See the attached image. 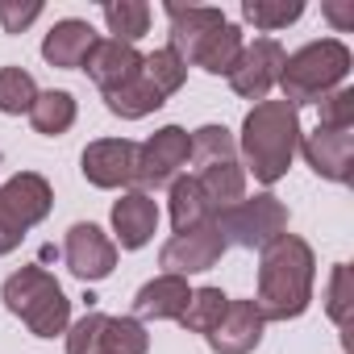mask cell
Instances as JSON below:
<instances>
[{
    "instance_id": "1",
    "label": "cell",
    "mask_w": 354,
    "mask_h": 354,
    "mask_svg": "<svg viewBox=\"0 0 354 354\" xmlns=\"http://www.w3.org/2000/svg\"><path fill=\"white\" fill-rule=\"evenodd\" d=\"M317 283V254L300 234H279L271 246L259 250V296L254 308L263 321H296L313 304Z\"/></svg>"
},
{
    "instance_id": "2",
    "label": "cell",
    "mask_w": 354,
    "mask_h": 354,
    "mask_svg": "<svg viewBox=\"0 0 354 354\" xmlns=\"http://www.w3.org/2000/svg\"><path fill=\"white\" fill-rule=\"evenodd\" d=\"M296 150H300V109H292L288 100H259L246 113L238 138V158L246 175L271 188L288 175Z\"/></svg>"
},
{
    "instance_id": "3",
    "label": "cell",
    "mask_w": 354,
    "mask_h": 354,
    "mask_svg": "<svg viewBox=\"0 0 354 354\" xmlns=\"http://www.w3.org/2000/svg\"><path fill=\"white\" fill-rule=\"evenodd\" d=\"M0 300H5V308L13 317L26 321V329L34 337H59L71 325V300H67L63 283L38 263L17 267L5 279V288H0Z\"/></svg>"
},
{
    "instance_id": "4",
    "label": "cell",
    "mask_w": 354,
    "mask_h": 354,
    "mask_svg": "<svg viewBox=\"0 0 354 354\" xmlns=\"http://www.w3.org/2000/svg\"><path fill=\"white\" fill-rule=\"evenodd\" d=\"M184 80H188V63L175 55L171 46H158V50L142 55V67H138L133 80H125V84L113 88V92H100V96H104V109H109L113 117H121V121H142V117L158 113L175 92H180Z\"/></svg>"
},
{
    "instance_id": "5",
    "label": "cell",
    "mask_w": 354,
    "mask_h": 354,
    "mask_svg": "<svg viewBox=\"0 0 354 354\" xmlns=\"http://www.w3.org/2000/svg\"><path fill=\"white\" fill-rule=\"evenodd\" d=\"M350 46L342 38H321V42H308L300 46L296 55L283 59V71H279V88H283V100L292 109L300 104H317L321 96L337 92L350 75Z\"/></svg>"
},
{
    "instance_id": "6",
    "label": "cell",
    "mask_w": 354,
    "mask_h": 354,
    "mask_svg": "<svg viewBox=\"0 0 354 354\" xmlns=\"http://www.w3.org/2000/svg\"><path fill=\"white\" fill-rule=\"evenodd\" d=\"M55 209V188L38 171H17L13 180L0 184V259L13 254L21 238L42 225Z\"/></svg>"
},
{
    "instance_id": "7",
    "label": "cell",
    "mask_w": 354,
    "mask_h": 354,
    "mask_svg": "<svg viewBox=\"0 0 354 354\" xmlns=\"http://www.w3.org/2000/svg\"><path fill=\"white\" fill-rule=\"evenodd\" d=\"M213 221H217L225 246L263 250V246H271L279 234H288V205H283L279 196H271V192H254V196H242L238 205L221 209Z\"/></svg>"
},
{
    "instance_id": "8",
    "label": "cell",
    "mask_w": 354,
    "mask_h": 354,
    "mask_svg": "<svg viewBox=\"0 0 354 354\" xmlns=\"http://www.w3.org/2000/svg\"><path fill=\"white\" fill-rule=\"evenodd\" d=\"M150 333L133 317H109V313H84L75 325H67V354H146Z\"/></svg>"
},
{
    "instance_id": "9",
    "label": "cell",
    "mask_w": 354,
    "mask_h": 354,
    "mask_svg": "<svg viewBox=\"0 0 354 354\" xmlns=\"http://www.w3.org/2000/svg\"><path fill=\"white\" fill-rule=\"evenodd\" d=\"M192 158V133L184 125H162L146 142H138V192L171 188Z\"/></svg>"
},
{
    "instance_id": "10",
    "label": "cell",
    "mask_w": 354,
    "mask_h": 354,
    "mask_svg": "<svg viewBox=\"0 0 354 354\" xmlns=\"http://www.w3.org/2000/svg\"><path fill=\"white\" fill-rule=\"evenodd\" d=\"M80 171L92 188H133L138 180V142L129 138H96L80 154Z\"/></svg>"
},
{
    "instance_id": "11",
    "label": "cell",
    "mask_w": 354,
    "mask_h": 354,
    "mask_svg": "<svg viewBox=\"0 0 354 354\" xmlns=\"http://www.w3.org/2000/svg\"><path fill=\"white\" fill-rule=\"evenodd\" d=\"M283 59H288V50L275 42V38H254V42H246L242 46V55H238V63H234V71L225 75L230 80V88L242 96V100H267V92L279 84V71H283Z\"/></svg>"
},
{
    "instance_id": "12",
    "label": "cell",
    "mask_w": 354,
    "mask_h": 354,
    "mask_svg": "<svg viewBox=\"0 0 354 354\" xmlns=\"http://www.w3.org/2000/svg\"><path fill=\"white\" fill-rule=\"evenodd\" d=\"M225 254V238L217 230V221L209 225H196V230H184L175 234L162 250H158V267L167 275H201V271H213Z\"/></svg>"
},
{
    "instance_id": "13",
    "label": "cell",
    "mask_w": 354,
    "mask_h": 354,
    "mask_svg": "<svg viewBox=\"0 0 354 354\" xmlns=\"http://www.w3.org/2000/svg\"><path fill=\"white\" fill-rule=\"evenodd\" d=\"M63 263L75 279L84 283H96V279H109L113 267H117V242L92 225V221H75L63 238Z\"/></svg>"
},
{
    "instance_id": "14",
    "label": "cell",
    "mask_w": 354,
    "mask_h": 354,
    "mask_svg": "<svg viewBox=\"0 0 354 354\" xmlns=\"http://www.w3.org/2000/svg\"><path fill=\"white\" fill-rule=\"evenodd\" d=\"M300 154L304 162L329 184H350L354 175V129H313L300 133Z\"/></svg>"
},
{
    "instance_id": "15",
    "label": "cell",
    "mask_w": 354,
    "mask_h": 354,
    "mask_svg": "<svg viewBox=\"0 0 354 354\" xmlns=\"http://www.w3.org/2000/svg\"><path fill=\"white\" fill-rule=\"evenodd\" d=\"M154 230H158V205L150 192L129 188L113 201V234H117L113 242L121 250H142L154 238Z\"/></svg>"
},
{
    "instance_id": "16",
    "label": "cell",
    "mask_w": 354,
    "mask_h": 354,
    "mask_svg": "<svg viewBox=\"0 0 354 354\" xmlns=\"http://www.w3.org/2000/svg\"><path fill=\"white\" fill-rule=\"evenodd\" d=\"M263 329H267V321L254 308V300H230L225 317L217 321V329L205 342L213 346V354H250V350H259Z\"/></svg>"
},
{
    "instance_id": "17",
    "label": "cell",
    "mask_w": 354,
    "mask_h": 354,
    "mask_svg": "<svg viewBox=\"0 0 354 354\" xmlns=\"http://www.w3.org/2000/svg\"><path fill=\"white\" fill-rule=\"evenodd\" d=\"M188 279L184 275H154L150 283L138 288L133 296V321H180V313L188 308Z\"/></svg>"
},
{
    "instance_id": "18",
    "label": "cell",
    "mask_w": 354,
    "mask_h": 354,
    "mask_svg": "<svg viewBox=\"0 0 354 354\" xmlns=\"http://www.w3.org/2000/svg\"><path fill=\"white\" fill-rule=\"evenodd\" d=\"M92 46H96V30L88 21H80V17H63L42 38V59L50 67H59V71H80Z\"/></svg>"
},
{
    "instance_id": "19",
    "label": "cell",
    "mask_w": 354,
    "mask_h": 354,
    "mask_svg": "<svg viewBox=\"0 0 354 354\" xmlns=\"http://www.w3.org/2000/svg\"><path fill=\"white\" fill-rule=\"evenodd\" d=\"M138 67H142V55H138L133 46H125V42H113V38H96V46H92L88 59H84V71H88V80H92L100 92L121 88L125 80L138 75Z\"/></svg>"
},
{
    "instance_id": "20",
    "label": "cell",
    "mask_w": 354,
    "mask_h": 354,
    "mask_svg": "<svg viewBox=\"0 0 354 354\" xmlns=\"http://www.w3.org/2000/svg\"><path fill=\"white\" fill-rule=\"evenodd\" d=\"M192 180H196V188L205 192V201H209L213 213H221V209H230V205H238V201L246 196V167H242V158L201 162V167L192 171Z\"/></svg>"
},
{
    "instance_id": "21",
    "label": "cell",
    "mask_w": 354,
    "mask_h": 354,
    "mask_svg": "<svg viewBox=\"0 0 354 354\" xmlns=\"http://www.w3.org/2000/svg\"><path fill=\"white\" fill-rule=\"evenodd\" d=\"M162 13H167V21H171V42H167V46L180 55L184 63H188L192 46H196L209 30H217V26L225 21V13L213 9V5H162Z\"/></svg>"
},
{
    "instance_id": "22",
    "label": "cell",
    "mask_w": 354,
    "mask_h": 354,
    "mask_svg": "<svg viewBox=\"0 0 354 354\" xmlns=\"http://www.w3.org/2000/svg\"><path fill=\"white\" fill-rule=\"evenodd\" d=\"M242 46H246L242 30H238L234 21H221L217 30H209V34L192 46L188 63L201 67V71H209V75H230L234 63H238V55H242Z\"/></svg>"
},
{
    "instance_id": "23",
    "label": "cell",
    "mask_w": 354,
    "mask_h": 354,
    "mask_svg": "<svg viewBox=\"0 0 354 354\" xmlns=\"http://www.w3.org/2000/svg\"><path fill=\"white\" fill-rule=\"evenodd\" d=\"M26 117H30L34 133L63 138V133L75 125V117H80V104H75V96H71V92H63V88H50V92H38V100H34V109H30Z\"/></svg>"
},
{
    "instance_id": "24",
    "label": "cell",
    "mask_w": 354,
    "mask_h": 354,
    "mask_svg": "<svg viewBox=\"0 0 354 354\" xmlns=\"http://www.w3.org/2000/svg\"><path fill=\"white\" fill-rule=\"evenodd\" d=\"M171 225H175V234H184V230H196V225H209L217 213L209 209V201H205V192L196 188V180L192 175H180V180L171 184Z\"/></svg>"
},
{
    "instance_id": "25",
    "label": "cell",
    "mask_w": 354,
    "mask_h": 354,
    "mask_svg": "<svg viewBox=\"0 0 354 354\" xmlns=\"http://www.w3.org/2000/svg\"><path fill=\"white\" fill-rule=\"evenodd\" d=\"M100 13H104V26H109L113 42L133 46L138 38L150 34V5L146 0H104Z\"/></svg>"
},
{
    "instance_id": "26",
    "label": "cell",
    "mask_w": 354,
    "mask_h": 354,
    "mask_svg": "<svg viewBox=\"0 0 354 354\" xmlns=\"http://www.w3.org/2000/svg\"><path fill=\"white\" fill-rule=\"evenodd\" d=\"M225 308H230V296L221 292V288H192V296H188V308L180 313V325L188 329V333H213L217 329V321L225 317Z\"/></svg>"
},
{
    "instance_id": "27",
    "label": "cell",
    "mask_w": 354,
    "mask_h": 354,
    "mask_svg": "<svg viewBox=\"0 0 354 354\" xmlns=\"http://www.w3.org/2000/svg\"><path fill=\"white\" fill-rule=\"evenodd\" d=\"M300 13H304V0H242V17L263 34H275L300 21Z\"/></svg>"
},
{
    "instance_id": "28",
    "label": "cell",
    "mask_w": 354,
    "mask_h": 354,
    "mask_svg": "<svg viewBox=\"0 0 354 354\" xmlns=\"http://www.w3.org/2000/svg\"><path fill=\"white\" fill-rule=\"evenodd\" d=\"M38 100V84L26 67H0V113L21 117Z\"/></svg>"
},
{
    "instance_id": "29",
    "label": "cell",
    "mask_w": 354,
    "mask_h": 354,
    "mask_svg": "<svg viewBox=\"0 0 354 354\" xmlns=\"http://www.w3.org/2000/svg\"><path fill=\"white\" fill-rule=\"evenodd\" d=\"M321 104V129H354V88H337L317 100Z\"/></svg>"
},
{
    "instance_id": "30",
    "label": "cell",
    "mask_w": 354,
    "mask_h": 354,
    "mask_svg": "<svg viewBox=\"0 0 354 354\" xmlns=\"http://www.w3.org/2000/svg\"><path fill=\"white\" fill-rule=\"evenodd\" d=\"M325 313L333 317L337 329L350 325V267L337 263L333 275H329V288H325Z\"/></svg>"
},
{
    "instance_id": "31",
    "label": "cell",
    "mask_w": 354,
    "mask_h": 354,
    "mask_svg": "<svg viewBox=\"0 0 354 354\" xmlns=\"http://www.w3.org/2000/svg\"><path fill=\"white\" fill-rule=\"evenodd\" d=\"M38 17H42L38 0H26V5H21V0H0V30H5V34H21Z\"/></svg>"
},
{
    "instance_id": "32",
    "label": "cell",
    "mask_w": 354,
    "mask_h": 354,
    "mask_svg": "<svg viewBox=\"0 0 354 354\" xmlns=\"http://www.w3.org/2000/svg\"><path fill=\"white\" fill-rule=\"evenodd\" d=\"M321 13H325L337 30H350V26H354V0H350V5H337V0H329Z\"/></svg>"
},
{
    "instance_id": "33",
    "label": "cell",
    "mask_w": 354,
    "mask_h": 354,
    "mask_svg": "<svg viewBox=\"0 0 354 354\" xmlns=\"http://www.w3.org/2000/svg\"><path fill=\"white\" fill-rule=\"evenodd\" d=\"M0 158H5V154H0Z\"/></svg>"
}]
</instances>
